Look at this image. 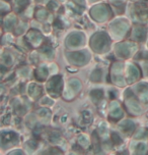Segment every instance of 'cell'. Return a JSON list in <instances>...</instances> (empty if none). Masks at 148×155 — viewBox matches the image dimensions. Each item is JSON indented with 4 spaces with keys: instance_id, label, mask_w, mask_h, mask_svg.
<instances>
[{
    "instance_id": "1",
    "label": "cell",
    "mask_w": 148,
    "mask_h": 155,
    "mask_svg": "<svg viewBox=\"0 0 148 155\" xmlns=\"http://www.w3.org/2000/svg\"><path fill=\"white\" fill-rule=\"evenodd\" d=\"M110 44L109 38L106 34L99 33L91 39V46L95 51H103Z\"/></svg>"
},
{
    "instance_id": "2",
    "label": "cell",
    "mask_w": 148,
    "mask_h": 155,
    "mask_svg": "<svg viewBox=\"0 0 148 155\" xmlns=\"http://www.w3.org/2000/svg\"><path fill=\"white\" fill-rule=\"evenodd\" d=\"M61 86H62V82H61V78L60 77H55L53 78L47 85V89L48 92L51 93L53 96H57L60 93L61 90Z\"/></svg>"
},
{
    "instance_id": "3",
    "label": "cell",
    "mask_w": 148,
    "mask_h": 155,
    "mask_svg": "<svg viewBox=\"0 0 148 155\" xmlns=\"http://www.w3.org/2000/svg\"><path fill=\"white\" fill-rule=\"evenodd\" d=\"M91 15L97 21H103L107 17L108 10L106 6H97L91 10Z\"/></svg>"
},
{
    "instance_id": "4",
    "label": "cell",
    "mask_w": 148,
    "mask_h": 155,
    "mask_svg": "<svg viewBox=\"0 0 148 155\" xmlns=\"http://www.w3.org/2000/svg\"><path fill=\"white\" fill-rule=\"evenodd\" d=\"M69 59L74 63H77V64H81V63H84L86 60V56H85L84 53L82 52H75V53H70L69 54Z\"/></svg>"
},
{
    "instance_id": "5",
    "label": "cell",
    "mask_w": 148,
    "mask_h": 155,
    "mask_svg": "<svg viewBox=\"0 0 148 155\" xmlns=\"http://www.w3.org/2000/svg\"><path fill=\"white\" fill-rule=\"evenodd\" d=\"M81 42H82V35H80L78 33H75L70 36L67 43L70 46H78Z\"/></svg>"
},
{
    "instance_id": "6",
    "label": "cell",
    "mask_w": 148,
    "mask_h": 155,
    "mask_svg": "<svg viewBox=\"0 0 148 155\" xmlns=\"http://www.w3.org/2000/svg\"><path fill=\"white\" fill-rule=\"evenodd\" d=\"M113 28V32H115L116 34H119L122 35L127 31V24L123 23V21H119V23H116L115 25L112 26Z\"/></svg>"
},
{
    "instance_id": "7",
    "label": "cell",
    "mask_w": 148,
    "mask_h": 155,
    "mask_svg": "<svg viewBox=\"0 0 148 155\" xmlns=\"http://www.w3.org/2000/svg\"><path fill=\"white\" fill-rule=\"evenodd\" d=\"M139 77V71L135 65H130L129 66V82H134V81Z\"/></svg>"
},
{
    "instance_id": "8",
    "label": "cell",
    "mask_w": 148,
    "mask_h": 155,
    "mask_svg": "<svg viewBox=\"0 0 148 155\" xmlns=\"http://www.w3.org/2000/svg\"><path fill=\"white\" fill-rule=\"evenodd\" d=\"M117 52L120 56H123V57H127L128 55L130 54V47L126 44H122L119 45L117 48Z\"/></svg>"
},
{
    "instance_id": "9",
    "label": "cell",
    "mask_w": 148,
    "mask_h": 155,
    "mask_svg": "<svg viewBox=\"0 0 148 155\" xmlns=\"http://www.w3.org/2000/svg\"><path fill=\"white\" fill-rule=\"evenodd\" d=\"M145 35H146V31H145V29H143V28H136L135 31H134V34H133L134 38H135L136 40H139V41L144 40Z\"/></svg>"
},
{
    "instance_id": "10",
    "label": "cell",
    "mask_w": 148,
    "mask_h": 155,
    "mask_svg": "<svg viewBox=\"0 0 148 155\" xmlns=\"http://www.w3.org/2000/svg\"><path fill=\"white\" fill-rule=\"evenodd\" d=\"M134 128H135V126H134V124L131 120H126V122H124L123 124L121 125V129L125 133H128V134L133 132Z\"/></svg>"
},
{
    "instance_id": "11",
    "label": "cell",
    "mask_w": 148,
    "mask_h": 155,
    "mask_svg": "<svg viewBox=\"0 0 148 155\" xmlns=\"http://www.w3.org/2000/svg\"><path fill=\"white\" fill-rule=\"evenodd\" d=\"M47 75H48V71H46L45 69H38L37 73H36V75H37L38 80H42V81L45 80L46 77H47Z\"/></svg>"
},
{
    "instance_id": "12",
    "label": "cell",
    "mask_w": 148,
    "mask_h": 155,
    "mask_svg": "<svg viewBox=\"0 0 148 155\" xmlns=\"http://www.w3.org/2000/svg\"><path fill=\"white\" fill-rule=\"evenodd\" d=\"M111 116L114 118H121L122 116V111H121V109L118 107V105L116 106V108L114 109V110L111 111Z\"/></svg>"
},
{
    "instance_id": "13",
    "label": "cell",
    "mask_w": 148,
    "mask_h": 155,
    "mask_svg": "<svg viewBox=\"0 0 148 155\" xmlns=\"http://www.w3.org/2000/svg\"><path fill=\"white\" fill-rule=\"evenodd\" d=\"M101 78V71H95V73L91 75V79L93 81H99Z\"/></svg>"
},
{
    "instance_id": "14",
    "label": "cell",
    "mask_w": 148,
    "mask_h": 155,
    "mask_svg": "<svg viewBox=\"0 0 148 155\" xmlns=\"http://www.w3.org/2000/svg\"><path fill=\"white\" fill-rule=\"evenodd\" d=\"M129 106H130V108L132 109V110H134V111H136V112H138L139 111V106H138V104L136 103V101H129Z\"/></svg>"
},
{
    "instance_id": "15",
    "label": "cell",
    "mask_w": 148,
    "mask_h": 155,
    "mask_svg": "<svg viewBox=\"0 0 148 155\" xmlns=\"http://www.w3.org/2000/svg\"><path fill=\"white\" fill-rule=\"evenodd\" d=\"M136 151H137V153H139V154L145 153L146 152V145L145 144H139L137 147V149H136Z\"/></svg>"
},
{
    "instance_id": "16",
    "label": "cell",
    "mask_w": 148,
    "mask_h": 155,
    "mask_svg": "<svg viewBox=\"0 0 148 155\" xmlns=\"http://www.w3.org/2000/svg\"><path fill=\"white\" fill-rule=\"evenodd\" d=\"M70 85L72 86V88H74L76 91H78L79 88H80V83H79L78 81H76V80L71 81V82H70Z\"/></svg>"
},
{
    "instance_id": "17",
    "label": "cell",
    "mask_w": 148,
    "mask_h": 155,
    "mask_svg": "<svg viewBox=\"0 0 148 155\" xmlns=\"http://www.w3.org/2000/svg\"><path fill=\"white\" fill-rule=\"evenodd\" d=\"M101 95H103V92H101V90H95L91 92V96H92V98L99 99L101 97Z\"/></svg>"
},
{
    "instance_id": "18",
    "label": "cell",
    "mask_w": 148,
    "mask_h": 155,
    "mask_svg": "<svg viewBox=\"0 0 148 155\" xmlns=\"http://www.w3.org/2000/svg\"><path fill=\"white\" fill-rule=\"evenodd\" d=\"M113 140H114V141H116V143H120L121 139L119 138V136H118L117 134H114V135H113Z\"/></svg>"
}]
</instances>
